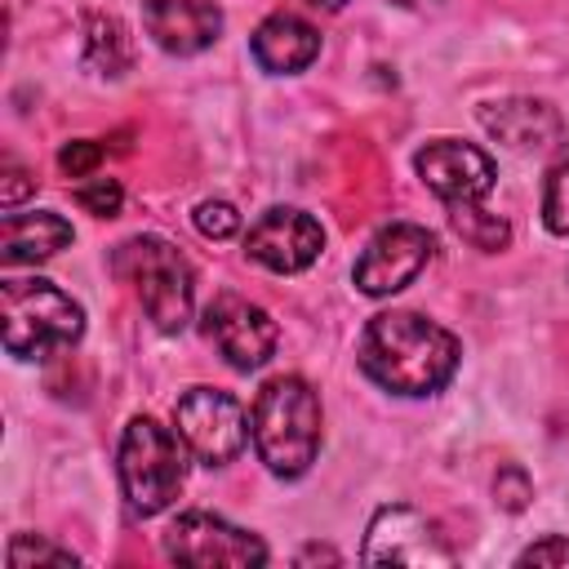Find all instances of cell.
<instances>
[{
	"label": "cell",
	"mask_w": 569,
	"mask_h": 569,
	"mask_svg": "<svg viewBox=\"0 0 569 569\" xmlns=\"http://www.w3.org/2000/svg\"><path fill=\"white\" fill-rule=\"evenodd\" d=\"M413 169H418V178L445 200V209L485 200L489 187H493V178H498L489 151H480V147H471V142H458V138H436V142H427V147L413 156Z\"/></svg>",
	"instance_id": "obj_12"
},
{
	"label": "cell",
	"mask_w": 569,
	"mask_h": 569,
	"mask_svg": "<svg viewBox=\"0 0 569 569\" xmlns=\"http://www.w3.org/2000/svg\"><path fill=\"white\" fill-rule=\"evenodd\" d=\"M84 62H89L93 71H102V76H124V71H129V62H133V40H129V31H124L120 18L93 13V18L84 22Z\"/></svg>",
	"instance_id": "obj_17"
},
{
	"label": "cell",
	"mask_w": 569,
	"mask_h": 569,
	"mask_svg": "<svg viewBox=\"0 0 569 569\" xmlns=\"http://www.w3.org/2000/svg\"><path fill=\"white\" fill-rule=\"evenodd\" d=\"M111 271L133 284L147 320L160 333H182L196 307V276L178 244L160 236H133L111 253Z\"/></svg>",
	"instance_id": "obj_3"
},
{
	"label": "cell",
	"mask_w": 569,
	"mask_h": 569,
	"mask_svg": "<svg viewBox=\"0 0 569 569\" xmlns=\"http://www.w3.org/2000/svg\"><path fill=\"white\" fill-rule=\"evenodd\" d=\"M98 164H102V142H93V138H76L58 151V169L67 178H93Z\"/></svg>",
	"instance_id": "obj_23"
},
{
	"label": "cell",
	"mask_w": 569,
	"mask_h": 569,
	"mask_svg": "<svg viewBox=\"0 0 569 569\" xmlns=\"http://www.w3.org/2000/svg\"><path fill=\"white\" fill-rule=\"evenodd\" d=\"M204 338L222 351V360L231 369L249 373V369H262L271 360L280 333H276V320L258 302H249L240 293H218L204 307Z\"/></svg>",
	"instance_id": "obj_10"
},
{
	"label": "cell",
	"mask_w": 569,
	"mask_h": 569,
	"mask_svg": "<svg viewBox=\"0 0 569 569\" xmlns=\"http://www.w3.org/2000/svg\"><path fill=\"white\" fill-rule=\"evenodd\" d=\"M458 338L418 311H378L360 333V369L396 396H431L458 369Z\"/></svg>",
	"instance_id": "obj_1"
},
{
	"label": "cell",
	"mask_w": 569,
	"mask_h": 569,
	"mask_svg": "<svg viewBox=\"0 0 569 569\" xmlns=\"http://www.w3.org/2000/svg\"><path fill=\"white\" fill-rule=\"evenodd\" d=\"M520 565H569V538H542L520 551Z\"/></svg>",
	"instance_id": "obj_25"
},
{
	"label": "cell",
	"mask_w": 569,
	"mask_h": 569,
	"mask_svg": "<svg viewBox=\"0 0 569 569\" xmlns=\"http://www.w3.org/2000/svg\"><path fill=\"white\" fill-rule=\"evenodd\" d=\"M67 244H71V222L53 209H31V213L4 209V218H0V262L4 267L44 262Z\"/></svg>",
	"instance_id": "obj_16"
},
{
	"label": "cell",
	"mask_w": 569,
	"mask_h": 569,
	"mask_svg": "<svg viewBox=\"0 0 569 569\" xmlns=\"http://www.w3.org/2000/svg\"><path fill=\"white\" fill-rule=\"evenodd\" d=\"M320 249H325L320 222H316L311 213L284 209V204L258 213V222L244 231V253H249L258 267L276 271V276L307 271V267L320 258Z\"/></svg>",
	"instance_id": "obj_11"
},
{
	"label": "cell",
	"mask_w": 569,
	"mask_h": 569,
	"mask_svg": "<svg viewBox=\"0 0 569 569\" xmlns=\"http://www.w3.org/2000/svg\"><path fill=\"white\" fill-rule=\"evenodd\" d=\"M36 191V182L27 178V169H18L13 160H4V178H0V204L4 209H18V200L22 196H31Z\"/></svg>",
	"instance_id": "obj_26"
},
{
	"label": "cell",
	"mask_w": 569,
	"mask_h": 569,
	"mask_svg": "<svg viewBox=\"0 0 569 569\" xmlns=\"http://www.w3.org/2000/svg\"><path fill=\"white\" fill-rule=\"evenodd\" d=\"M71 196H76V204H80L84 213H93V218H116L120 204H124V187H120L116 178H80Z\"/></svg>",
	"instance_id": "obj_20"
},
{
	"label": "cell",
	"mask_w": 569,
	"mask_h": 569,
	"mask_svg": "<svg viewBox=\"0 0 569 569\" xmlns=\"http://www.w3.org/2000/svg\"><path fill=\"white\" fill-rule=\"evenodd\" d=\"M182 436L160 427L156 418H133L120 436V489L133 516H160L182 489Z\"/></svg>",
	"instance_id": "obj_5"
},
{
	"label": "cell",
	"mask_w": 569,
	"mask_h": 569,
	"mask_svg": "<svg viewBox=\"0 0 569 569\" xmlns=\"http://www.w3.org/2000/svg\"><path fill=\"white\" fill-rule=\"evenodd\" d=\"M431 253H436V240H431L427 227H418V222H391V227H382L365 244V253L356 262V284L369 298L400 293L405 284L418 280V271L431 262Z\"/></svg>",
	"instance_id": "obj_8"
},
{
	"label": "cell",
	"mask_w": 569,
	"mask_h": 569,
	"mask_svg": "<svg viewBox=\"0 0 569 569\" xmlns=\"http://www.w3.org/2000/svg\"><path fill=\"white\" fill-rule=\"evenodd\" d=\"M0 325L4 351L18 360H44L62 347H76L84 333V307L49 280H4L0 284Z\"/></svg>",
	"instance_id": "obj_4"
},
{
	"label": "cell",
	"mask_w": 569,
	"mask_h": 569,
	"mask_svg": "<svg viewBox=\"0 0 569 569\" xmlns=\"http://www.w3.org/2000/svg\"><path fill=\"white\" fill-rule=\"evenodd\" d=\"M191 222H196V231L204 240H231L240 231V213H236L231 200H200L196 213H191Z\"/></svg>",
	"instance_id": "obj_21"
},
{
	"label": "cell",
	"mask_w": 569,
	"mask_h": 569,
	"mask_svg": "<svg viewBox=\"0 0 569 569\" xmlns=\"http://www.w3.org/2000/svg\"><path fill=\"white\" fill-rule=\"evenodd\" d=\"M253 58L271 76H298L320 58V31L298 13H271L253 31Z\"/></svg>",
	"instance_id": "obj_14"
},
{
	"label": "cell",
	"mask_w": 569,
	"mask_h": 569,
	"mask_svg": "<svg viewBox=\"0 0 569 569\" xmlns=\"http://www.w3.org/2000/svg\"><path fill=\"white\" fill-rule=\"evenodd\" d=\"M173 431L182 436L187 453L204 467H227L249 445V413L236 396L218 387H191L173 405Z\"/></svg>",
	"instance_id": "obj_6"
},
{
	"label": "cell",
	"mask_w": 569,
	"mask_h": 569,
	"mask_svg": "<svg viewBox=\"0 0 569 569\" xmlns=\"http://www.w3.org/2000/svg\"><path fill=\"white\" fill-rule=\"evenodd\" d=\"M249 431L267 471L280 480H298L320 453V396L307 378L280 373L253 396Z\"/></svg>",
	"instance_id": "obj_2"
},
{
	"label": "cell",
	"mask_w": 569,
	"mask_h": 569,
	"mask_svg": "<svg viewBox=\"0 0 569 569\" xmlns=\"http://www.w3.org/2000/svg\"><path fill=\"white\" fill-rule=\"evenodd\" d=\"M480 124L511 151H542L560 138V116L542 98H502L480 107Z\"/></svg>",
	"instance_id": "obj_15"
},
{
	"label": "cell",
	"mask_w": 569,
	"mask_h": 569,
	"mask_svg": "<svg viewBox=\"0 0 569 569\" xmlns=\"http://www.w3.org/2000/svg\"><path fill=\"white\" fill-rule=\"evenodd\" d=\"M542 222L551 236H569V142L560 147V156L547 169V187H542Z\"/></svg>",
	"instance_id": "obj_19"
},
{
	"label": "cell",
	"mask_w": 569,
	"mask_h": 569,
	"mask_svg": "<svg viewBox=\"0 0 569 569\" xmlns=\"http://www.w3.org/2000/svg\"><path fill=\"white\" fill-rule=\"evenodd\" d=\"M164 556L178 565H267L258 533L236 529L209 511H182L164 529Z\"/></svg>",
	"instance_id": "obj_9"
},
{
	"label": "cell",
	"mask_w": 569,
	"mask_h": 569,
	"mask_svg": "<svg viewBox=\"0 0 569 569\" xmlns=\"http://www.w3.org/2000/svg\"><path fill=\"white\" fill-rule=\"evenodd\" d=\"M9 565L13 569H31V565H76V556L67 547H53L44 538H31V533H18L9 542Z\"/></svg>",
	"instance_id": "obj_22"
},
{
	"label": "cell",
	"mask_w": 569,
	"mask_h": 569,
	"mask_svg": "<svg viewBox=\"0 0 569 569\" xmlns=\"http://www.w3.org/2000/svg\"><path fill=\"white\" fill-rule=\"evenodd\" d=\"M449 222H453V231H458L471 249H485V253H498V249H507V240H511L507 218L489 213L480 200H476V204H453V209H449Z\"/></svg>",
	"instance_id": "obj_18"
},
{
	"label": "cell",
	"mask_w": 569,
	"mask_h": 569,
	"mask_svg": "<svg viewBox=\"0 0 569 569\" xmlns=\"http://www.w3.org/2000/svg\"><path fill=\"white\" fill-rule=\"evenodd\" d=\"M142 27L164 53L191 58V53H200L218 40L222 9L213 0H147L142 4Z\"/></svg>",
	"instance_id": "obj_13"
},
{
	"label": "cell",
	"mask_w": 569,
	"mask_h": 569,
	"mask_svg": "<svg viewBox=\"0 0 569 569\" xmlns=\"http://www.w3.org/2000/svg\"><path fill=\"white\" fill-rule=\"evenodd\" d=\"M360 560L365 565H453V551L436 520H427L405 502H391L373 511Z\"/></svg>",
	"instance_id": "obj_7"
},
{
	"label": "cell",
	"mask_w": 569,
	"mask_h": 569,
	"mask_svg": "<svg viewBox=\"0 0 569 569\" xmlns=\"http://www.w3.org/2000/svg\"><path fill=\"white\" fill-rule=\"evenodd\" d=\"M307 4H316V9H329V13H333V9H342L347 0H307Z\"/></svg>",
	"instance_id": "obj_27"
},
{
	"label": "cell",
	"mask_w": 569,
	"mask_h": 569,
	"mask_svg": "<svg viewBox=\"0 0 569 569\" xmlns=\"http://www.w3.org/2000/svg\"><path fill=\"white\" fill-rule=\"evenodd\" d=\"M529 493H533V485H529V476H525L520 467H502V471L493 476V498H498L507 511H520V507L529 502Z\"/></svg>",
	"instance_id": "obj_24"
}]
</instances>
